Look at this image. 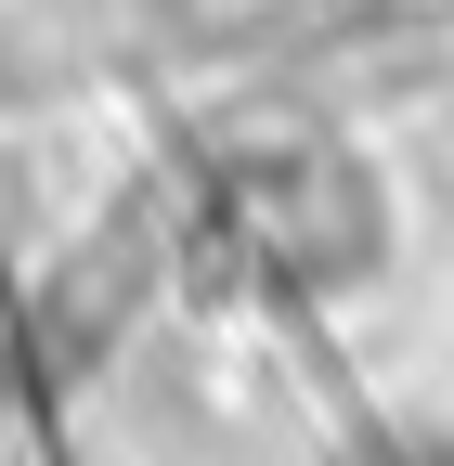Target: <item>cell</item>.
Listing matches in <instances>:
<instances>
[{"label":"cell","mask_w":454,"mask_h":466,"mask_svg":"<svg viewBox=\"0 0 454 466\" xmlns=\"http://www.w3.org/2000/svg\"><path fill=\"white\" fill-rule=\"evenodd\" d=\"M234 233H247V259L273 285H351L389 247V182L351 143H286L234 182Z\"/></svg>","instance_id":"1"}]
</instances>
